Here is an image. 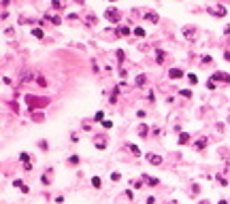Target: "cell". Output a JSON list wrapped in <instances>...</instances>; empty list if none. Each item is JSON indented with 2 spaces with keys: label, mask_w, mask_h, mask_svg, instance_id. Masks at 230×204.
Listing matches in <instances>:
<instances>
[{
  "label": "cell",
  "mask_w": 230,
  "mask_h": 204,
  "mask_svg": "<svg viewBox=\"0 0 230 204\" xmlns=\"http://www.w3.org/2000/svg\"><path fill=\"white\" fill-rule=\"evenodd\" d=\"M105 17L111 21V24H117V21H119V11L115 9V7H109V9L105 11Z\"/></svg>",
  "instance_id": "1"
},
{
  "label": "cell",
  "mask_w": 230,
  "mask_h": 204,
  "mask_svg": "<svg viewBox=\"0 0 230 204\" xmlns=\"http://www.w3.org/2000/svg\"><path fill=\"white\" fill-rule=\"evenodd\" d=\"M119 179H122V174H119V172H113L111 174V181H119Z\"/></svg>",
  "instance_id": "28"
},
{
  "label": "cell",
  "mask_w": 230,
  "mask_h": 204,
  "mask_svg": "<svg viewBox=\"0 0 230 204\" xmlns=\"http://www.w3.org/2000/svg\"><path fill=\"white\" fill-rule=\"evenodd\" d=\"M156 62H158V64H162V62H164V51H162V49H158V51H156Z\"/></svg>",
  "instance_id": "15"
},
{
  "label": "cell",
  "mask_w": 230,
  "mask_h": 204,
  "mask_svg": "<svg viewBox=\"0 0 230 204\" xmlns=\"http://www.w3.org/2000/svg\"><path fill=\"white\" fill-rule=\"evenodd\" d=\"M181 96H185V98H190V96H192V92H190V89H181Z\"/></svg>",
  "instance_id": "30"
},
{
  "label": "cell",
  "mask_w": 230,
  "mask_h": 204,
  "mask_svg": "<svg viewBox=\"0 0 230 204\" xmlns=\"http://www.w3.org/2000/svg\"><path fill=\"white\" fill-rule=\"evenodd\" d=\"M194 28H192V26H190V28H188V26H185V28H183V36H190V39H192V34H194Z\"/></svg>",
  "instance_id": "18"
},
{
  "label": "cell",
  "mask_w": 230,
  "mask_h": 204,
  "mask_svg": "<svg viewBox=\"0 0 230 204\" xmlns=\"http://www.w3.org/2000/svg\"><path fill=\"white\" fill-rule=\"evenodd\" d=\"M92 187H96V189H100V187H102L100 176H92Z\"/></svg>",
  "instance_id": "12"
},
{
  "label": "cell",
  "mask_w": 230,
  "mask_h": 204,
  "mask_svg": "<svg viewBox=\"0 0 230 204\" xmlns=\"http://www.w3.org/2000/svg\"><path fill=\"white\" fill-rule=\"evenodd\" d=\"M115 55H117V60H119V62H124V51H122V49L115 51Z\"/></svg>",
  "instance_id": "26"
},
{
  "label": "cell",
  "mask_w": 230,
  "mask_h": 204,
  "mask_svg": "<svg viewBox=\"0 0 230 204\" xmlns=\"http://www.w3.org/2000/svg\"><path fill=\"white\" fill-rule=\"evenodd\" d=\"M168 77H171V79H181L183 70H181V68H171V70H168Z\"/></svg>",
  "instance_id": "5"
},
{
  "label": "cell",
  "mask_w": 230,
  "mask_h": 204,
  "mask_svg": "<svg viewBox=\"0 0 230 204\" xmlns=\"http://www.w3.org/2000/svg\"><path fill=\"white\" fill-rule=\"evenodd\" d=\"M145 19H147V21H151V24H156V21H158V15H156V13H147V15H145Z\"/></svg>",
  "instance_id": "17"
},
{
  "label": "cell",
  "mask_w": 230,
  "mask_h": 204,
  "mask_svg": "<svg viewBox=\"0 0 230 204\" xmlns=\"http://www.w3.org/2000/svg\"><path fill=\"white\" fill-rule=\"evenodd\" d=\"M119 32H122V34H124V36H128V34H130V30H128V28H126V26H122V28H119V30H117V34H119Z\"/></svg>",
  "instance_id": "25"
},
{
  "label": "cell",
  "mask_w": 230,
  "mask_h": 204,
  "mask_svg": "<svg viewBox=\"0 0 230 204\" xmlns=\"http://www.w3.org/2000/svg\"><path fill=\"white\" fill-rule=\"evenodd\" d=\"M51 24H53V26H60V24H62V19H60L58 15H53V17H51Z\"/></svg>",
  "instance_id": "24"
},
{
  "label": "cell",
  "mask_w": 230,
  "mask_h": 204,
  "mask_svg": "<svg viewBox=\"0 0 230 204\" xmlns=\"http://www.w3.org/2000/svg\"><path fill=\"white\" fill-rule=\"evenodd\" d=\"M207 89H215V83H213V79H211V81H207Z\"/></svg>",
  "instance_id": "29"
},
{
  "label": "cell",
  "mask_w": 230,
  "mask_h": 204,
  "mask_svg": "<svg viewBox=\"0 0 230 204\" xmlns=\"http://www.w3.org/2000/svg\"><path fill=\"white\" fill-rule=\"evenodd\" d=\"M224 57H226V60H228V62H230V53H226V55H224Z\"/></svg>",
  "instance_id": "33"
},
{
  "label": "cell",
  "mask_w": 230,
  "mask_h": 204,
  "mask_svg": "<svg viewBox=\"0 0 230 204\" xmlns=\"http://www.w3.org/2000/svg\"><path fill=\"white\" fill-rule=\"evenodd\" d=\"M207 143H209L207 138H200V141H196V143H194V147L200 151V149H205V147H207Z\"/></svg>",
  "instance_id": "11"
},
{
  "label": "cell",
  "mask_w": 230,
  "mask_h": 204,
  "mask_svg": "<svg viewBox=\"0 0 230 204\" xmlns=\"http://www.w3.org/2000/svg\"><path fill=\"white\" fill-rule=\"evenodd\" d=\"M128 149H130V151H132L134 155H141V149L136 147V145H128Z\"/></svg>",
  "instance_id": "22"
},
{
  "label": "cell",
  "mask_w": 230,
  "mask_h": 204,
  "mask_svg": "<svg viewBox=\"0 0 230 204\" xmlns=\"http://www.w3.org/2000/svg\"><path fill=\"white\" fill-rule=\"evenodd\" d=\"M217 204H228V202H226V200H220V202H217Z\"/></svg>",
  "instance_id": "34"
},
{
  "label": "cell",
  "mask_w": 230,
  "mask_h": 204,
  "mask_svg": "<svg viewBox=\"0 0 230 204\" xmlns=\"http://www.w3.org/2000/svg\"><path fill=\"white\" fill-rule=\"evenodd\" d=\"M147 132H149V128H147L145 123H141V126H139V136H141V138H145V136H147Z\"/></svg>",
  "instance_id": "10"
},
{
  "label": "cell",
  "mask_w": 230,
  "mask_h": 204,
  "mask_svg": "<svg viewBox=\"0 0 230 204\" xmlns=\"http://www.w3.org/2000/svg\"><path fill=\"white\" fill-rule=\"evenodd\" d=\"M32 36H36V39H43L45 34H43V30H41V28H34V30H32Z\"/></svg>",
  "instance_id": "19"
},
{
  "label": "cell",
  "mask_w": 230,
  "mask_h": 204,
  "mask_svg": "<svg viewBox=\"0 0 230 204\" xmlns=\"http://www.w3.org/2000/svg\"><path fill=\"white\" fill-rule=\"evenodd\" d=\"M19 162H24V164H30V153H19Z\"/></svg>",
  "instance_id": "14"
},
{
  "label": "cell",
  "mask_w": 230,
  "mask_h": 204,
  "mask_svg": "<svg viewBox=\"0 0 230 204\" xmlns=\"http://www.w3.org/2000/svg\"><path fill=\"white\" fill-rule=\"evenodd\" d=\"M94 121H98V123H102V121H105V113H102V111H98L96 115H94Z\"/></svg>",
  "instance_id": "16"
},
{
  "label": "cell",
  "mask_w": 230,
  "mask_h": 204,
  "mask_svg": "<svg viewBox=\"0 0 230 204\" xmlns=\"http://www.w3.org/2000/svg\"><path fill=\"white\" fill-rule=\"evenodd\" d=\"M132 187H134V189H141V187H143V183H141V181H132Z\"/></svg>",
  "instance_id": "27"
},
{
  "label": "cell",
  "mask_w": 230,
  "mask_h": 204,
  "mask_svg": "<svg viewBox=\"0 0 230 204\" xmlns=\"http://www.w3.org/2000/svg\"><path fill=\"white\" fill-rule=\"evenodd\" d=\"M177 143H179V145H188V143H190V134H185V132H183V134H179Z\"/></svg>",
  "instance_id": "9"
},
{
  "label": "cell",
  "mask_w": 230,
  "mask_h": 204,
  "mask_svg": "<svg viewBox=\"0 0 230 204\" xmlns=\"http://www.w3.org/2000/svg\"><path fill=\"white\" fill-rule=\"evenodd\" d=\"M134 36H139V39H143V36H145V30H143V28H134Z\"/></svg>",
  "instance_id": "21"
},
{
  "label": "cell",
  "mask_w": 230,
  "mask_h": 204,
  "mask_svg": "<svg viewBox=\"0 0 230 204\" xmlns=\"http://www.w3.org/2000/svg\"><path fill=\"white\" fill-rule=\"evenodd\" d=\"M68 164L77 166V164H79V155H70V157H68Z\"/></svg>",
  "instance_id": "20"
},
{
  "label": "cell",
  "mask_w": 230,
  "mask_h": 204,
  "mask_svg": "<svg viewBox=\"0 0 230 204\" xmlns=\"http://www.w3.org/2000/svg\"><path fill=\"white\" fill-rule=\"evenodd\" d=\"M53 7H56V9H62V7H64V4H62V2H60V0H53Z\"/></svg>",
  "instance_id": "31"
},
{
  "label": "cell",
  "mask_w": 230,
  "mask_h": 204,
  "mask_svg": "<svg viewBox=\"0 0 230 204\" xmlns=\"http://www.w3.org/2000/svg\"><path fill=\"white\" fill-rule=\"evenodd\" d=\"M51 172H53V168H47V170H45V174H43V179H41L43 185H49V183H51V179H53Z\"/></svg>",
  "instance_id": "4"
},
{
  "label": "cell",
  "mask_w": 230,
  "mask_h": 204,
  "mask_svg": "<svg viewBox=\"0 0 230 204\" xmlns=\"http://www.w3.org/2000/svg\"><path fill=\"white\" fill-rule=\"evenodd\" d=\"M211 15H215V17H224L226 15V7H222V4H217V7H209L207 9Z\"/></svg>",
  "instance_id": "2"
},
{
  "label": "cell",
  "mask_w": 230,
  "mask_h": 204,
  "mask_svg": "<svg viewBox=\"0 0 230 204\" xmlns=\"http://www.w3.org/2000/svg\"><path fill=\"white\" fill-rule=\"evenodd\" d=\"M145 181H147V183H149L151 187H156V185H158V179H153V176H145Z\"/></svg>",
  "instance_id": "23"
},
{
  "label": "cell",
  "mask_w": 230,
  "mask_h": 204,
  "mask_svg": "<svg viewBox=\"0 0 230 204\" xmlns=\"http://www.w3.org/2000/svg\"><path fill=\"white\" fill-rule=\"evenodd\" d=\"M213 81H226V83H230V77L224 74V72H215V74H213Z\"/></svg>",
  "instance_id": "8"
},
{
  "label": "cell",
  "mask_w": 230,
  "mask_h": 204,
  "mask_svg": "<svg viewBox=\"0 0 230 204\" xmlns=\"http://www.w3.org/2000/svg\"><path fill=\"white\" fill-rule=\"evenodd\" d=\"M145 81H147V77H145V74H139V77H136V87H143Z\"/></svg>",
  "instance_id": "13"
},
{
  "label": "cell",
  "mask_w": 230,
  "mask_h": 204,
  "mask_svg": "<svg viewBox=\"0 0 230 204\" xmlns=\"http://www.w3.org/2000/svg\"><path fill=\"white\" fill-rule=\"evenodd\" d=\"M147 162H149L151 166H160L162 164V157H160V155H156V153H147Z\"/></svg>",
  "instance_id": "3"
},
{
  "label": "cell",
  "mask_w": 230,
  "mask_h": 204,
  "mask_svg": "<svg viewBox=\"0 0 230 204\" xmlns=\"http://www.w3.org/2000/svg\"><path fill=\"white\" fill-rule=\"evenodd\" d=\"M96 149H107V136H96Z\"/></svg>",
  "instance_id": "6"
},
{
  "label": "cell",
  "mask_w": 230,
  "mask_h": 204,
  "mask_svg": "<svg viewBox=\"0 0 230 204\" xmlns=\"http://www.w3.org/2000/svg\"><path fill=\"white\" fill-rule=\"evenodd\" d=\"M145 204H156V198H153V196H149V198H147V202Z\"/></svg>",
  "instance_id": "32"
},
{
  "label": "cell",
  "mask_w": 230,
  "mask_h": 204,
  "mask_svg": "<svg viewBox=\"0 0 230 204\" xmlns=\"http://www.w3.org/2000/svg\"><path fill=\"white\" fill-rule=\"evenodd\" d=\"M13 185H15V187H19L21 194H28V191H30V187H28V185H24V181H19V179H15V181H13Z\"/></svg>",
  "instance_id": "7"
}]
</instances>
